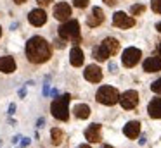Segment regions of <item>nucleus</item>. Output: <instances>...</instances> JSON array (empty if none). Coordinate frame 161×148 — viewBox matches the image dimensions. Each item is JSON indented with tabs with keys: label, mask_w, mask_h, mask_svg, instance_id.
<instances>
[{
	"label": "nucleus",
	"mask_w": 161,
	"mask_h": 148,
	"mask_svg": "<svg viewBox=\"0 0 161 148\" xmlns=\"http://www.w3.org/2000/svg\"><path fill=\"white\" fill-rule=\"evenodd\" d=\"M26 57L33 64H42L50 59V45L42 36H33L26 43Z\"/></svg>",
	"instance_id": "nucleus-1"
},
{
	"label": "nucleus",
	"mask_w": 161,
	"mask_h": 148,
	"mask_svg": "<svg viewBox=\"0 0 161 148\" xmlns=\"http://www.w3.org/2000/svg\"><path fill=\"white\" fill-rule=\"evenodd\" d=\"M109 71H111V72H116V71H118V67H116L114 62H109Z\"/></svg>",
	"instance_id": "nucleus-28"
},
{
	"label": "nucleus",
	"mask_w": 161,
	"mask_h": 148,
	"mask_svg": "<svg viewBox=\"0 0 161 148\" xmlns=\"http://www.w3.org/2000/svg\"><path fill=\"white\" fill-rule=\"evenodd\" d=\"M151 9H153L154 12L161 14V0H151Z\"/></svg>",
	"instance_id": "nucleus-23"
},
{
	"label": "nucleus",
	"mask_w": 161,
	"mask_h": 148,
	"mask_svg": "<svg viewBox=\"0 0 161 148\" xmlns=\"http://www.w3.org/2000/svg\"><path fill=\"white\" fill-rule=\"evenodd\" d=\"M147 114L153 119H161V96H156L147 105Z\"/></svg>",
	"instance_id": "nucleus-12"
},
{
	"label": "nucleus",
	"mask_w": 161,
	"mask_h": 148,
	"mask_svg": "<svg viewBox=\"0 0 161 148\" xmlns=\"http://www.w3.org/2000/svg\"><path fill=\"white\" fill-rule=\"evenodd\" d=\"M18 26H19V23H12V24H11V29L14 31V29H16V28H18Z\"/></svg>",
	"instance_id": "nucleus-34"
},
{
	"label": "nucleus",
	"mask_w": 161,
	"mask_h": 148,
	"mask_svg": "<svg viewBox=\"0 0 161 148\" xmlns=\"http://www.w3.org/2000/svg\"><path fill=\"white\" fill-rule=\"evenodd\" d=\"M43 124H45L43 117H42V119H38V120H36V127H43Z\"/></svg>",
	"instance_id": "nucleus-30"
},
{
	"label": "nucleus",
	"mask_w": 161,
	"mask_h": 148,
	"mask_svg": "<svg viewBox=\"0 0 161 148\" xmlns=\"http://www.w3.org/2000/svg\"><path fill=\"white\" fill-rule=\"evenodd\" d=\"M69 100H71V96L68 93L59 96V98L52 100V103H50V112H52V115L56 119H59V120L69 119V112H68V103H69Z\"/></svg>",
	"instance_id": "nucleus-2"
},
{
	"label": "nucleus",
	"mask_w": 161,
	"mask_h": 148,
	"mask_svg": "<svg viewBox=\"0 0 161 148\" xmlns=\"http://www.w3.org/2000/svg\"><path fill=\"white\" fill-rule=\"evenodd\" d=\"M0 71L4 72V74H11V72L16 71V60L9 55H4V57H0Z\"/></svg>",
	"instance_id": "nucleus-16"
},
{
	"label": "nucleus",
	"mask_w": 161,
	"mask_h": 148,
	"mask_svg": "<svg viewBox=\"0 0 161 148\" xmlns=\"http://www.w3.org/2000/svg\"><path fill=\"white\" fill-rule=\"evenodd\" d=\"M113 24L116 28H121V29H128V28L135 26V19L119 10V12H114V16H113Z\"/></svg>",
	"instance_id": "nucleus-7"
},
{
	"label": "nucleus",
	"mask_w": 161,
	"mask_h": 148,
	"mask_svg": "<svg viewBox=\"0 0 161 148\" xmlns=\"http://www.w3.org/2000/svg\"><path fill=\"white\" fill-rule=\"evenodd\" d=\"M101 45L106 48V50H108L109 55H114L116 52L119 50V43H118V40H116V38H106Z\"/></svg>",
	"instance_id": "nucleus-18"
},
{
	"label": "nucleus",
	"mask_w": 161,
	"mask_h": 148,
	"mask_svg": "<svg viewBox=\"0 0 161 148\" xmlns=\"http://www.w3.org/2000/svg\"><path fill=\"white\" fill-rule=\"evenodd\" d=\"M50 2H52V0H36V3H38V5H43V7L49 5Z\"/></svg>",
	"instance_id": "nucleus-27"
},
{
	"label": "nucleus",
	"mask_w": 161,
	"mask_h": 148,
	"mask_svg": "<svg viewBox=\"0 0 161 148\" xmlns=\"http://www.w3.org/2000/svg\"><path fill=\"white\" fill-rule=\"evenodd\" d=\"M102 148H113V146H111V145H104Z\"/></svg>",
	"instance_id": "nucleus-38"
},
{
	"label": "nucleus",
	"mask_w": 161,
	"mask_h": 148,
	"mask_svg": "<svg viewBox=\"0 0 161 148\" xmlns=\"http://www.w3.org/2000/svg\"><path fill=\"white\" fill-rule=\"evenodd\" d=\"M92 54H94V59H95V60H101V62L108 60V57H111V55L108 54V50H106L102 45H99V47H94Z\"/></svg>",
	"instance_id": "nucleus-20"
},
{
	"label": "nucleus",
	"mask_w": 161,
	"mask_h": 148,
	"mask_svg": "<svg viewBox=\"0 0 161 148\" xmlns=\"http://www.w3.org/2000/svg\"><path fill=\"white\" fill-rule=\"evenodd\" d=\"M50 136H52V143H54V145H61V143H63L64 134H63V131H61V129L54 127V129L50 131Z\"/></svg>",
	"instance_id": "nucleus-21"
},
{
	"label": "nucleus",
	"mask_w": 161,
	"mask_h": 148,
	"mask_svg": "<svg viewBox=\"0 0 161 148\" xmlns=\"http://www.w3.org/2000/svg\"><path fill=\"white\" fill-rule=\"evenodd\" d=\"M78 148H90V146H88V145H80Z\"/></svg>",
	"instance_id": "nucleus-37"
},
{
	"label": "nucleus",
	"mask_w": 161,
	"mask_h": 148,
	"mask_svg": "<svg viewBox=\"0 0 161 148\" xmlns=\"http://www.w3.org/2000/svg\"><path fill=\"white\" fill-rule=\"evenodd\" d=\"M28 21L33 24V26H43L47 23V14L43 9H33L31 12L28 14Z\"/></svg>",
	"instance_id": "nucleus-9"
},
{
	"label": "nucleus",
	"mask_w": 161,
	"mask_h": 148,
	"mask_svg": "<svg viewBox=\"0 0 161 148\" xmlns=\"http://www.w3.org/2000/svg\"><path fill=\"white\" fill-rule=\"evenodd\" d=\"M30 143H31V141H30V138H21V148H26Z\"/></svg>",
	"instance_id": "nucleus-26"
},
{
	"label": "nucleus",
	"mask_w": 161,
	"mask_h": 148,
	"mask_svg": "<svg viewBox=\"0 0 161 148\" xmlns=\"http://www.w3.org/2000/svg\"><path fill=\"white\" fill-rule=\"evenodd\" d=\"M95 100L99 103H102V105H114L116 102H119V93L113 86H101L97 89Z\"/></svg>",
	"instance_id": "nucleus-4"
},
{
	"label": "nucleus",
	"mask_w": 161,
	"mask_h": 148,
	"mask_svg": "<svg viewBox=\"0 0 161 148\" xmlns=\"http://www.w3.org/2000/svg\"><path fill=\"white\" fill-rule=\"evenodd\" d=\"M59 36L63 40H69L73 43H80V24L78 21L71 19L59 26Z\"/></svg>",
	"instance_id": "nucleus-3"
},
{
	"label": "nucleus",
	"mask_w": 161,
	"mask_h": 148,
	"mask_svg": "<svg viewBox=\"0 0 161 148\" xmlns=\"http://www.w3.org/2000/svg\"><path fill=\"white\" fill-rule=\"evenodd\" d=\"M144 71L146 72H158L161 71V57H149L144 60Z\"/></svg>",
	"instance_id": "nucleus-17"
},
{
	"label": "nucleus",
	"mask_w": 161,
	"mask_h": 148,
	"mask_svg": "<svg viewBox=\"0 0 161 148\" xmlns=\"http://www.w3.org/2000/svg\"><path fill=\"white\" fill-rule=\"evenodd\" d=\"M102 21H104V10H102L101 7H94V9H92V14L87 17V24L90 28H95V26H99V24H102Z\"/></svg>",
	"instance_id": "nucleus-11"
},
{
	"label": "nucleus",
	"mask_w": 161,
	"mask_h": 148,
	"mask_svg": "<svg viewBox=\"0 0 161 148\" xmlns=\"http://www.w3.org/2000/svg\"><path fill=\"white\" fill-rule=\"evenodd\" d=\"M104 2H106V5H114V3H116V0H104Z\"/></svg>",
	"instance_id": "nucleus-33"
},
{
	"label": "nucleus",
	"mask_w": 161,
	"mask_h": 148,
	"mask_svg": "<svg viewBox=\"0 0 161 148\" xmlns=\"http://www.w3.org/2000/svg\"><path fill=\"white\" fill-rule=\"evenodd\" d=\"M140 57H142V52H140L139 48L128 47L125 52H123V55H121V62H123L125 67H133V65L139 64Z\"/></svg>",
	"instance_id": "nucleus-5"
},
{
	"label": "nucleus",
	"mask_w": 161,
	"mask_h": 148,
	"mask_svg": "<svg viewBox=\"0 0 161 148\" xmlns=\"http://www.w3.org/2000/svg\"><path fill=\"white\" fill-rule=\"evenodd\" d=\"M69 16H71V7H69V3H66V2L56 3V7H54V17H56L57 21H61V23H66V21H69Z\"/></svg>",
	"instance_id": "nucleus-8"
},
{
	"label": "nucleus",
	"mask_w": 161,
	"mask_h": 148,
	"mask_svg": "<svg viewBox=\"0 0 161 148\" xmlns=\"http://www.w3.org/2000/svg\"><path fill=\"white\" fill-rule=\"evenodd\" d=\"M14 2H16V3H18V5H21V3H25V2H26V0H14Z\"/></svg>",
	"instance_id": "nucleus-35"
},
{
	"label": "nucleus",
	"mask_w": 161,
	"mask_h": 148,
	"mask_svg": "<svg viewBox=\"0 0 161 148\" xmlns=\"http://www.w3.org/2000/svg\"><path fill=\"white\" fill-rule=\"evenodd\" d=\"M0 36H2V28H0Z\"/></svg>",
	"instance_id": "nucleus-39"
},
{
	"label": "nucleus",
	"mask_w": 161,
	"mask_h": 148,
	"mask_svg": "<svg viewBox=\"0 0 161 148\" xmlns=\"http://www.w3.org/2000/svg\"><path fill=\"white\" fill-rule=\"evenodd\" d=\"M83 76H85V79H87V81H90V83H101L102 71H101V67H99V65L92 64V65H87Z\"/></svg>",
	"instance_id": "nucleus-10"
},
{
	"label": "nucleus",
	"mask_w": 161,
	"mask_h": 148,
	"mask_svg": "<svg viewBox=\"0 0 161 148\" xmlns=\"http://www.w3.org/2000/svg\"><path fill=\"white\" fill-rule=\"evenodd\" d=\"M83 60H85L83 50H81L80 47H73V48H71V52H69V62H71V65L80 67V65H83Z\"/></svg>",
	"instance_id": "nucleus-15"
},
{
	"label": "nucleus",
	"mask_w": 161,
	"mask_h": 148,
	"mask_svg": "<svg viewBox=\"0 0 161 148\" xmlns=\"http://www.w3.org/2000/svg\"><path fill=\"white\" fill-rule=\"evenodd\" d=\"M88 2H90V0H73V5L78 7V9H85V7L88 5Z\"/></svg>",
	"instance_id": "nucleus-25"
},
{
	"label": "nucleus",
	"mask_w": 161,
	"mask_h": 148,
	"mask_svg": "<svg viewBox=\"0 0 161 148\" xmlns=\"http://www.w3.org/2000/svg\"><path fill=\"white\" fill-rule=\"evenodd\" d=\"M54 43H57V47H59V48H64V41L63 40H56Z\"/></svg>",
	"instance_id": "nucleus-32"
},
{
	"label": "nucleus",
	"mask_w": 161,
	"mask_h": 148,
	"mask_svg": "<svg viewBox=\"0 0 161 148\" xmlns=\"http://www.w3.org/2000/svg\"><path fill=\"white\" fill-rule=\"evenodd\" d=\"M123 133H125L126 138L135 140V138L139 136V133H140V122H137V120H130V122H126L125 127H123Z\"/></svg>",
	"instance_id": "nucleus-14"
},
{
	"label": "nucleus",
	"mask_w": 161,
	"mask_h": 148,
	"mask_svg": "<svg viewBox=\"0 0 161 148\" xmlns=\"http://www.w3.org/2000/svg\"><path fill=\"white\" fill-rule=\"evenodd\" d=\"M14 112H16V105H14V103H11V105H9V115H12Z\"/></svg>",
	"instance_id": "nucleus-29"
},
{
	"label": "nucleus",
	"mask_w": 161,
	"mask_h": 148,
	"mask_svg": "<svg viewBox=\"0 0 161 148\" xmlns=\"http://www.w3.org/2000/svg\"><path fill=\"white\" fill-rule=\"evenodd\" d=\"M151 89H153L154 93H158V95H161V78L158 79V81H154L153 84H151Z\"/></svg>",
	"instance_id": "nucleus-24"
},
{
	"label": "nucleus",
	"mask_w": 161,
	"mask_h": 148,
	"mask_svg": "<svg viewBox=\"0 0 161 148\" xmlns=\"http://www.w3.org/2000/svg\"><path fill=\"white\" fill-rule=\"evenodd\" d=\"M156 29H158V31H159V33H161V23H158V24H156Z\"/></svg>",
	"instance_id": "nucleus-36"
},
{
	"label": "nucleus",
	"mask_w": 161,
	"mask_h": 148,
	"mask_svg": "<svg viewBox=\"0 0 161 148\" xmlns=\"http://www.w3.org/2000/svg\"><path fill=\"white\" fill-rule=\"evenodd\" d=\"M144 10H146V7H144L142 3H135V5H132L130 12H132V16H139V14H142Z\"/></svg>",
	"instance_id": "nucleus-22"
},
{
	"label": "nucleus",
	"mask_w": 161,
	"mask_h": 148,
	"mask_svg": "<svg viewBox=\"0 0 161 148\" xmlns=\"http://www.w3.org/2000/svg\"><path fill=\"white\" fill-rule=\"evenodd\" d=\"M159 54H161V45H159Z\"/></svg>",
	"instance_id": "nucleus-40"
},
{
	"label": "nucleus",
	"mask_w": 161,
	"mask_h": 148,
	"mask_svg": "<svg viewBox=\"0 0 161 148\" xmlns=\"http://www.w3.org/2000/svg\"><path fill=\"white\" fill-rule=\"evenodd\" d=\"M119 103H121V107L126 110L135 109L137 103H139V93H137L135 89H128V91H125L123 95H119Z\"/></svg>",
	"instance_id": "nucleus-6"
},
{
	"label": "nucleus",
	"mask_w": 161,
	"mask_h": 148,
	"mask_svg": "<svg viewBox=\"0 0 161 148\" xmlns=\"http://www.w3.org/2000/svg\"><path fill=\"white\" fill-rule=\"evenodd\" d=\"M85 138H87L90 143H99V141H101V126H99V124H90V126L85 129Z\"/></svg>",
	"instance_id": "nucleus-13"
},
{
	"label": "nucleus",
	"mask_w": 161,
	"mask_h": 148,
	"mask_svg": "<svg viewBox=\"0 0 161 148\" xmlns=\"http://www.w3.org/2000/svg\"><path fill=\"white\" fill-rule=\"evenodd\" d=\"M21 138H23L21 134H16V136L12 138V143H19V140H21Z\"/></svg>",
	"instance_id": "nucleus-31"
},
{
	"label": "nucleus",
	"mask_w": 161,
	"mask_h": 148,
	"mask_svg": "<svg viewBox=\"0 0 161 148\" xmlns=\"http://www.w3.org/2000/svg\"><path fill=\"white\" fill-rule=\"evenodd\" d=\"M73 112L78 119H88L90 117V107L87 103H78V105H75Z\"/></svg>",
	"instance_id": "nucleus-19"
}]
</instances>
